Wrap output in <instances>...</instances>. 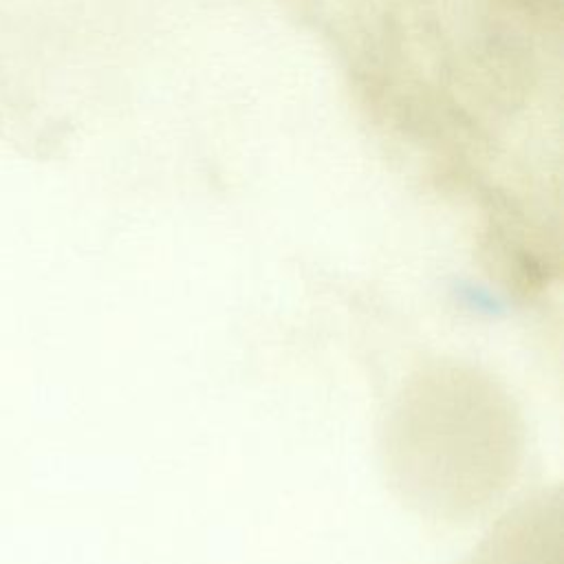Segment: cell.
<instances>
[{
	"label": "cell",
	"instance_id": "1",
	"mask_svg": "<svg viewBox=\"0 0 564 564\" xmlns=\"http://www.w3.org/2000/svg\"><path fill=\"white\" fill-rule=\"evenodd\" d=\"M447 392L445 397L441 377H432L419 383L410 394L414 399H403L397 416L421 430L394 421V436L408 443L399 441L392 449L423 452L427 469L463 467L476 505H485L496 487H502L500 471L513 465L511 412L500 394L476 377H447Z\"/></svg>",
	"mask_w": 564,
	"mask_h": 564
},
{
	"label": "cell",
	"instance_id": "2",
	"mask_svg": "<svg viewBox=\"0 0 564 564\" xmlns=\"http://www.w3.org/2000/svg\"><path fill=\"white\" fill-rule=\"evenodd\" d=\"M560 496L524 500L491 531L471 564H560Z\"/></svg>",
	"mask_w": 564,
	"mask_h": 564
}]
</instances>
